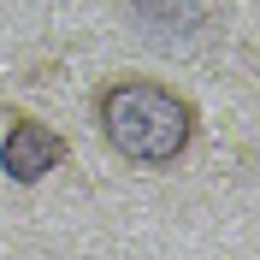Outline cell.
<instances>
[{
	"mask_svg": "<svg viewBox=\"0 0 260 260\" xmlns=\"http://www.w3.org/2000/svg\"><path fill=\"white\" fill-rule=\"evenodd\" d=\"M89 113H95L101 142L124 166H142V172H172L201 136L195 101L160 77H142V71L107 77L89 101Z\"/></svg>",
	"mask_w": 260,
	"mask_h": 260,
	"instance_id": "cell-1",
	"label": "cell"
},
{
	"mask_svg": "<svg viewBox=\"0 0 260 260\" xmlns=\"http://www.w3.org/2000/svg\"><path fill=\"white\" fill-rule=\"evenodd\" d=\"M65 154H71V142L48 118H30V113H12V124L0 136V172L12 183H42L48 172L65 166Z\"/></svg>",
	"mask_w": 260,
	"mask_h": 260,
	"instance_id": "cell-2",
	"label": "cell"
}]
</instances>
